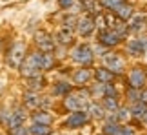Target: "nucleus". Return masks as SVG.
<instances>
[{
  "instance_id": "f257e3e1",
  "label": "nucleus",
  "mask_w": 147,
  "mask_h": 135,
  "mask_svg": "<svg viewBox=\"0 0 147 135\" xmlns=\"http://www.w3.org/2000/svg\"><path fill=\"white\" fill-rule=\"evenodd\" d=\"M91 93L86 89H69L64 95V106L69 111H78V110H86L87 104L91 102Z\"/></svg>"
},
{
  "instance_id": "f03ea898",
  "label": "nucleus",
  "mask_w": 147,
  "mask_h": 135,
  "mask_svg": "<svg viewBox=\"0 0 147 135\" xmlns=\"http://www.w3.org/2000/svg\"><path fill=\"white\" fill-rule=\"evenodd\" d=\"M18 70H20V75L26 77V78L40 75V73L44 71L42 70V51H33L29 55H26Z\"/></svg>"
},
{
  "instance_id": "7ed1b4c3",
  "label": "nucleus",
  "mask_w": 147,
  "mask_h": 135,
  "mask_svg": "<svg viewBox=\"0 0 147 135\" xmlns=\"http://www.w3.org/2000/svg\"><path fill=\"white\" fill-rule=\"evenodd\" d=\"M26 55H27L26 53V44L20 42V40H15L9 46V49L5 51V59L4 60H5V64H7L11 70H18Z\"/></svg>"
},
{
  "instance_id": "20e7f679",
  "label": "nucleus",
  "mask_w": 147,
  "mask_h": 135,
  "mask_svg": "<svg viewBox=\"0 0 147 135\" xmlns=\"http://www.w3.org/2000/svg\"><path fill=\"white\" fill-rule=\"evenodd\" d=\"M93 49L87 46V44H80V46H76L75 49L71 51V59L75 60L76 64L80 66H89L93 62Z\"/></svg>"
},
{
  "instance_id": "39448f33",
  "label": "nucleus",
  "mask_w": 147,
  "mask_h": 135,
  "mask_svg": "<svg viewBox=\"0 0 147 135\" xmlns=\"http://www.w3.org/2000/svg\"><path fill=\"white\" fill-rule=\"evenodd\" d=\"M104 68H107L115 75H120V73H123L125 62L120 57V53H105L104 55Z\"/></svg>"
},
{
  "instance_id": "423d86ee",
  "label": "nucleus",
  "mask_w": 147,
  "mask_h": 135,
  "mask_svg": "<svg viewBox=\"0 0 147 135\" xmlns=\"http://www.w3.org/2000/svg\"><path fill=\"white\" fill-rule=\"evenodd\" d=\"M35 44H36L38 51H44V53H53L55 51L53 37H51L47 31H44V29H38L35 33Z\"/></svg>"
},
{
  "instance_id": "0eeeda50",
  "label": "nucleus",
  "mask_w": 147,
  "mask_h": 135,
  "mask_svg": "<svg viewBox=\"0 0 147 135\" xmlns=\"http://www.w3.org/2000/svg\"><path fill=\"white\" fill-rule=\"evenodd\" d=\"M89 122V115L86 110H78V111H73V113L67 117L65 121V126L71 128V130H75V128H82L84 124H87Z\"/></svg>"
},
{
  "instance_id": "6e6552de",
  "label": "nucleus",
  "mask_w": 147,
  "mask_h": 135,
  "mask_svg": "<svg viewBox=\"0 0 147 135\" xmlns=\"http://www.w3.org/2000/svg\"><path fill=\"white\" fill-rule=\"evenodd\" d=\"M145 80H147V71L144 68H133L131 73H129V86L142 89L145 86Z\"/></svg>"
},
{
  "instance_id": "1a4fd4ad",
  "label": "nucleus",
  "mask_w": 147,
  "mask_h": 135,
  "mask_svg": "<svg viewBox=\"0 0 147 135\" xmlns=\"http://www.w3.org/2000/svg\"><path fill=\"white\" fill-rule=\"evenodd\" d=\"M75 26H76V31L80 37H89L94 31V20L91 16H78Z\"/></svg>"
},
{
  "instance_id": "9d476101",
  "label": "nucleus",
  "mask_w": 147,
  "mask_h": 135,
  "mask_svg": "<svg viewBox=\"0 0 147 135\" xmlns=\"http://www.w3.org/2000/svg\"><path fill=\"white\" fill-rule=\"evenodd\" d=\"M27 119V113L24 108H15L13 111H9V117H7V122H5V126L7 128H13V126H18V124H24Z\"/></svg>"
},
{
  "instance_id": "9b49d317",
  "label": "nucleus",
  "mask_w": 147,
  "mask_h": 135,
  "mask_svg": "<svg viewBox=\"0 0 147 135\" xmlns=\"http://www.w3.org/2000/svg\"><path fill=\"white\" fill-rule=\"evenodd\" d=\"M47 86V80L44 78V75H35V77H27L26 78V89L27 91H40Z\"/></svg>"
},
{
  "instance_id": "f8f14e48",
  "label": "nucleus",
  "mask_w": 147,
  "mask_h": 135,
  "mask_svg": "<svg viewBox=\"0 0 147 135\" xmlns=\"http://www.w3.org/2000/svg\"><path fill=\"white\" fill-rule=\"evenodd\" d=\"M120 42V37L116 35L113 29H102L100 31V44L105 48H113Z\"/></svg>"
},
{
  "instance_id": "ddd939ff",
  "label": "nucleus",
  "mask_w": 147,
  "mask_h": 135,
  "mask_svg": "<svg viewBox=\"0 0 147 135\" xmlns=\"http://www.w3.org/2000/svg\"><path fill=\"white\" fill-rule=\"evenodd\" d=\"M113 11H115V16H116V18H118V20H123V22L131 20V16L134 15V13H133V11H134V9H133V5H131V4H127V2L120 4L118 7H115Z\"/></svg>"
},
{
  "instance_id": "4468645a",
  "label": "nucleus",
  "mask_w": 147,
  "mask_h": 135,
  "mask_svg": "<svg viewBox=\"0 0 147 135\" xmlns=\"http://www.w3.org/2000/svg\"><path fill=\"white\" fill-rule=\"evenodd\" d=\"M40 95L38 91H26L24 93V106L27 110H38L40 108Z\"/></svg>"
},
{
  "instance_id": "2eb2a0df",
  "label": "nucleus",
  "mask_w": 147,
  "mask_h": 135,
  "mask_svg": "<svg viewBox=\"0 0 147 135\" xmlns=\"http://www.w3.org/2000/svg\"><path fill=\"white\" fill-rule=\"evenodd\" d=\"M91 77H93V73H91V70L89 68H86V66H82L80 70H76L75 73H73V82L75 84H87L89 80H91Z\"/></svg>"
},
{
  "instance_id": "dca6fc26",
  "label": "nucleus",
  "mask_w": 147,
  "mask_h": 135,
  "mask_svg": "<svg viewBox=\"0 0 147 135\" xmlns=\"http://www.w3.org/2000/svg\"><path fill=\"white\" fill-rule=\"evenodd\" d=\"M31 119H33V122H40V124H49L51 126V122H53V115H51L47 110L38 108V110H35V113H31Z\"/></svg>"
},
{
  "instance_id": "f3484780",
  "label": "nucleus",
  "mask_w": 147,
  "mask_h": 135,
  "mask_svg": "<svg viewBox=\"0 0 147 135\" xmlns=\"http://www.w3.org/2000/svg\"><path fill=\"white\" fill-rule=\"evenodd\" d=\"M87 115H89V119H104L105 117V110H104V106L102 104H96V102H89L87 104Z\"/></svg>"
},
{
  "instance_id": "a211bd4d",
  "label": "nucleus",
  "mask_w": 147,
  "mask_h": 135,
  "mask_svg": "<svg viewBox=\"0 0 147 135\" xmlns=\"http://www.w3.org/2000/svg\"><path fill=\"white\" fill-rule=\"evenodd\" d=\"M127 49L133 55H142L145 49H147V38H136V40H131Z\"/></svg>"
},
{
  "instance_id": "6ab92c4d",
  "label": "nucleus",
  "mask_w": 147,
  "mask_h": 135,
  "mask_svg": "<svg viewBox=\"0 0 147 135\" xmlns=\"http://www.w3.org/2000/svg\"><path fill=\"white\" fill-rule=\"evenodd\" d=\"M129 113H131L133 117H136V119H144L145 113H147V102H142V100L133 102L131 110H129Z\"/></svg>"
},
{
  "instance_id": "aec40b11",
  "label": "nucleus",
  "mask_w": 147,
  "mask_h": 135,
  "mask_svg": "<svg viewBox=\"0 0 147 135\" xmlns=\"http://www.w3.org/2000/svg\"><path fill=\"white\" fill-rule=\"evenodd\" d=\"M73 31H71V27H62V29L56 33V40H58L62 46H67V44H71L73 42Z\"/></svg>"
},
{
  "instance_id": "412c9836",
  "label": "nucleus",
  "mask_w": 147,
  "mask_h": 135,
  "mask_svg": "<svg viewBox=\"0 0 147 135\" xmlns=\"http://www.w3.org/2000/svg\"><path fill=\"white\" fill-rule=\"evenodd\" d=\"M27 130H29V135H49L51 133L49 124H40V122H33Z\"/></svg>"
},
{
  "instance_id": "4be33fe9",
  "label": "nucleus",
  "mask_w": 147,
  "mask_h": 135,
  "mask_svg": "<svg viewBox=\"0 0 147 135\" xmlns=\"http://www.w3.org/2000/svg\"><path fill=\"white\" fill-rule=\"evenodd\" d=\"M94 78H96L98 82H113L115 73H111L107 68H98V70L94 71Z\"/></svg>"
},
{
  "instance_id": "5701e85b",
  "label": "nucleus",
  "mask_w": 147,
  "mask_h": 135,
  "mask_svg": "<svg viewBox=\"0 0 147 135\" xmlns=\"http://www.w3.org/2000/svg\"><path fill=\"white\" fill-rule=\"evenodd\" d=\"M80 5H82V9H86V11H91L93 15H96L100 13V5L96 4V0H80Z\"/></svg>"
},
{
  "instance_id": "b1692460",
  "label": "nucleus",
  "mask_w": 147,
  "mask_h": 135,
  "mask_svg": "<svg viewBox=\"0 0 147 135\" xmlns=\"http://www.w3.org/2000/svg\"><path fill=\"white\" fill-rule=\"evenodd\" d=\"M104 99V110H107V111H116L120 106H118V100H116V97H102Z\"/></svg>"
},
{
  "instance_id": "393cba45",
  "label": "nucleus",
  "mask_w": 147,
  "mask_h": 135,
  "mask_svg": "<svg viewBox=\"0 0 147 135\" xmlns=\"http://www.w3.org/2000/svg\"><path fill=\"white\" fill-rule=\"evenodd\" d=\"M55 66V57L51 53H44L42 51V70H51V68Z\"/></svg>"
},
{
  "instance_id": "a878e982",
  "label": "nucleus",
  "mask_w": 147,
  "mask_h": 135,
  "mask_svg": "<svg viewBox=\"0 0 147 135\" xmlns=\"http://www.w3.org/2000/svg\"><path fill=\"white\" fill-rule=\"evenodd\" d=\"M131 24H129V26H131L133 27V29L134 31H138V29H142V27H144V24H145V15H138V16H131Z\"/></svg>"
},
{
  "instance_id": "bb28decb",
  "label": "nucleus",
  "mask_w": 147,
  "mask_h": 135,
  "mask_svg": "<svg viewBox=\"0 0 147 135\" xmlns=\"http://www.w3.org/2000/svg\"><path fill=\"white\" fill-rule=\"evenodd\" d=\"M120 128V122H115V121H107L105 126H104V135H115Z\"/></svg>"
},
{
  "instance_id": "cd10ccee",
  "label": "nucleus",
  "mask_w": 147,
  "mask_h": 135,
  "mask_svg": "<svg viewBox=\"0 0 147 135\" xmlns=\"http://www.w3.org/2000/svg\"><path fill=\"white\" fill-rule=\"evenodd\" d=\"M129 117H131V113H129V110H127V108H118V110H116V113H115L116 122H125Z\"/></svg>"
},
{
  "instance_id": "c85d7f7f",
  "label": "nucleus",
  "mask_w": 147,
  "mask_h": 135,
  "mask_svg": "<svg viewBox=\"0 0 147 135\" xmlns=\"http://www.w3.org/2000/svg\"><path fill=\"white\" fill-rule=\"evenodd\" d=\"M91 95H94V97H98L102 99L105 95V82H98L96 86H93L91 88Z\"/></svg>"
},
{
  "instance_id": "c756f323",
  "label": "nucleus",
  "mask_w": 147,
  "mask_h": 135,
  "mask_svg": "<svg viewBox=\"0 0 147 135\" xmlns=\"http://www.w3.org/2000/svg\"><path fill=\"white\" fill-rule=\"evenodd\" d=\"M125 0H100V5L102 7H105V9H115L118 7L120 4H123Z\"/></svg>"
},
{
  "instance_id": "7c9ffc66",
  "label": "nucleus",
  "mask_w": 147,
  "mask_h": 135,
  "mask_svg": "<svg viewBox=\"0 0 147 135\" xmlns=\"http://www.w3.org/2000/svg\"><path fill=\"white\" fill-rule=\"evenodd\" d=\"M9 135H29V130L24 124H18V126L9 128Z\"/></svg>"
},
{
  "instance_id": "2f4dec72",
  "label": "nucleus",
  "mask_w": 147,
  "mask_h": 135,
  "mask_svg": "<svg viewBox=\"0 0 147 135\" xmlns=\"http://www.w3.org/2000/svg\"><path fill=\"white\" fill-rule=\"evenodd\" d=\"M69 89H71V86H69L67 82H58V84L55 86V95H65Z\"/></svg>"
},
{
  "instance_id": "473e14b6",
  "label": "nucleus",
  "mask_w": 147,
  "mask_h": 135,
  "mask_svg": "<svg viewBox=\"0 0 147 135\" xmlns=\"http://www.w3.org/2000/svg\"><path fill=\"white\" fill-rule=\"evenodd\" d=\"M127 99L131 100V102H136V100H140V89L136 88H127Z\"/></svg>"
},
{
  "instance_id": "72a5a7b5",
  "label": "nucleus",
  "mask_w": 147,
  "mask_h": 135,
  "mask_svg": "<svg viewBox=\"0 0 147 135\" xmlns=\"http://www.w3.org/2000/svg\"><path fill=\"white\" fill-rule=\"evenodd\" d=\"M115 135H134V130H133L131 126H120Z\"/></svg>"
},
{
  "instance_id": "f704fd0d",
  "label": "nucleus",
  "mask_w": 147,
  "mask_h": 135,
  "mask_svg": "<svg viewBox=\"0 0 147 135\" xmlns=\"http://www.w3.org/2000/svg\"><path fill=\"white\" fill-rule=\"evenodd\" d=\"M104 97H116V91H115V86L109 82H105V95Z\"/></svg>"
},
{
  "instance_id": "c9c22d12",
  "label": "nucleus",
  "mask_w": 147,
  "mask_h": 135,
  "mask_svg": "<svg viewBox=\"0 0 147 135\" xmlns=\"http://www.w3.org/2000/svg\"><path fill=\"white\" fill-rule=\"evenodd\" d=\"M73 4H75V0H58V5L62 9H69L73 7Z\"/></svg>"
},
{
  "instance_id": "e433bc0d",
  "label": "nucleus",
  "mask_w": 147,
  "mask_h": 135,
  "mask_svg": "<svg viewBox=\"0 0 147 135\" xmlns=\"http://www.w3.org/2000/svg\"><path fill=\"white\" fill-rule=\"evenodd\" d=\"M2 91H4V84L0 82V95H2Z\"/></svg>"
},
{
  "instance_id": "4c0bfd02",
  "label": "nucleus",
  "mask_w": 147,
  "mask_h": 135,
  "mask_svg": "<svg viewBox=\"0 0 147 135\" xmlns=\"http://www.w3.org/2000/svg\"><path fill=\"white\" fill-rule=\"evenodd\" d=\"M0 48H2V40H0Z\"/></svg>"
},
{
  "instance_id": "58836bf2",
  "label": "nucleus",
  "mask_w": 147,
  "mask_h": 135,
  "mask_svg": "<svg viewBox=\"0 0 147 135\" xmlns=\"http://www.w3.org/2000/svg\"><path fill=\"white\" fill-rule=\"evenodd\" d=\"M102 135H104V133H102Z\"/></svg>"
}]
</instances>
